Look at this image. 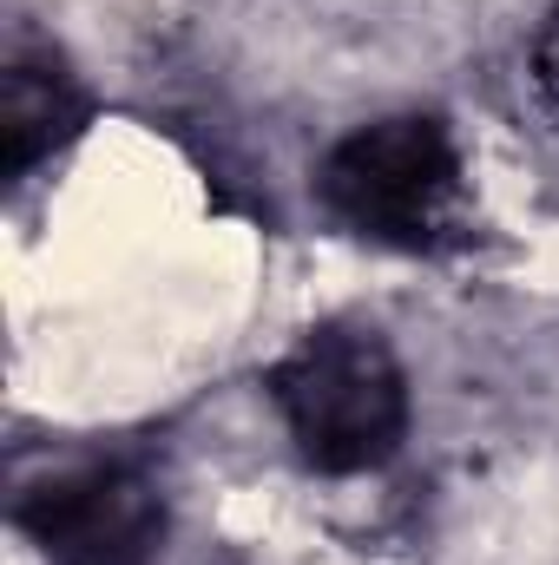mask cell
<instances>
[{"mask_svg": "<svg viewBox=\"0 0 559 565\" xmlns=\"http://www.w3.org/2000/svg\"><path fill=\"white\" fill-rule=\"evenodd\" d=\"M271 402L316 473H369L409 434V375L376 329L323 322L277 369Z\"/></svg>", "mask_w": 559, "mask_h": 565, "instance_id": "obj_1", "label": "cell"}, {"mask_svg": "<svg viewBox=\"0 0 559 565\" xmlns=\"http://www.w3.org/2000/svg\"><path fill=\"white\" fill-rule=\"evenodd\" d=\"M316 191L356 237L389 250H441L467 211L461 145L428 113L356 126L342 145H329Z\"/></svg>", "mask_w": 559, "mask_h": 565, "instance_id": "obj_2", "label": "cell"}, {"mask_svg": "<svg viewBox=\"0 0 559 565\" xmlns=\"http://www.w3.org/2000/svg\"><path fill=\"white\" fill-rule=\"evenodd\" d=\"M13 520L53 565H145L165 540V500L126 460H86L20 487Z\"/></svg>", "mask_w": 559, "mask_h": 565, "instance_id": "obj_3", "label": "cell"}, {"mask_svg": "<svg viewBox=\"0 0 559 565\" xmlns=\"http://www.w3.org/2000/svg\"><path fill=\"white\" fill-rule=\"evenodd\" d=\"M86 126V93L60 60H7L0 73V171L27 178Z\"/></svg>", "mask_w": 559, "mask_h": 565, "instance_id": "obj_4", "label": "cell"}, {"mask_svg": "<svg viewBox=\"0 0 559 565\" xmlns=\"http://www.w3.org/2000/svg\"><path fill=\"white\" fill-rule=\"evenodd\" d=\"M534 73H540V99H547V113L559 126V7L547 20V33H540V46H534Z\"/></svg>", "mask_w": 559, "mask_h": 565, "instance_id": "obj_5", "label": "cell"}]
</instances>
